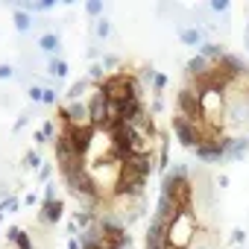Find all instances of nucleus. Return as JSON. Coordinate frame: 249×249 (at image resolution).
Instances as JSON below:
<instances>
[{"instance_id":"obj_21","label":"nucleus","mask_w":249,"mask_h":249,"mask_svg":"<svg viewBox=\"0 0 249 249\" xmlns=\"http://www.w3.org/2000/svg\"><path fill=\"white\" fill-rule=\"evenodd\" d=\"M100 12H103L100 0H88V3H85V15H100Z\"/></svg>"},{"instance_id":"obj_10","label":"nucleus","mask_w":249,"mask_h":249,"mask_svg":"<svg viewBox=\"0 0 249 249\" xmlns=\"http://www.w3.org/2000/svg\"><path fill=\"white\" fill-rule=\"evenodd\" d=\"M246 150H249V138H243V135L226 141V159H229V161H240V159L246 156Z\"/></svg>"},{"instance_id":"obj_3","label":"nucleus","mask_w":249,"mask_h":249,"mask_svg":"<svg viewBox=\"0 0 249 249\" xmlns=\"http://www.w3.org/2000/svg\"><path fill=\"white\" fill-rule=\"evenodd\" d=\"M176 114H182V117H188L191 123H199L202 120V97L185 82L182 88H179V94H176Z\"/></svg>"},{"instance_id":"obj_2","label":"nucleus","mask_w":249,"mask_h":249,"mask_svg":"<svg viewBox=\"0 0 249 249\" xmlns=\"http://www.w3.org/2000/svg\"><path fill=\"white\" fill-rule=\"evenodd\" d=\"M100 88H103V94H106L108 100H114V103L141 97V88H138L135 73H111V76H106V79L100 82Z\"/></svg>"},{"instance_id":"obj_28","label":"nucleus","mask_w":249,"mask_h":249,"mask_svg":"<svg viewBox=\"0 0 249 249\" xmlns=\"http://www.w3.org/2000/svg\"><path fill=\"white\" fill-rule=\"evenodd\" d=\"M246 47H249V27H246Z\"/></svg>"},{"instance_id":"obj_14","label":"nucleus","mask_w":249,"mask_h":249,"mask_svg":"<svg viewBox=\"0 0 249 249\" xmlns=\"http://www.w3.org/2000/svg\"><path fill=\"white\" fill-rule=\"evenodd\" d=\"M179 38H182V44H191V47H199V44H202V33H199L196 27L182 30V33H179Z\"/></svg>"},{"instance_id":"obj_26","label":"nucleus","mask_w":249,"mask_h":249,"mask_svg":"<svg viewBox=\"0 0 249 249\" xmlns=\"http://www.w3.org/2000/svg\"><path fill=\"white\" fill-rule=\"evenodd\" d=\"M12 76V68L9 65H0V79H9Z\"/></svg>"},{"instance_id":"obj_6","label":"nucleus","mask_w":249,"mask_h":249,"mask_svg":"<svg viewBox=\"0 0 249 249\" xmlns=\"http://www.w3.org/2000/svg\"><path fill=\"white\" fill-rule=\"evenodd\" d=\"M147 249H167V223L153 217L150 229H147V240H144Z\"/></svg>"},{"instance_id":"obj_8","label":"nucleus","mask_w":249,"mask_h":249,"mask_svg":"<svg viewBox=\"0 0 249 249\" xmlns=\"http://www.w3.org/2000/svg\"><path fill=\"white\" fill-rule=\"evenodd\" d=\"M226 141H229V138H223L220 144H199L194 153H196L199 161H205V164H217V161L226 159Z\"/></svg>"},{"instance_id":"obj_12","label":"nucleus","mask_w":249,"mask_h":249,"mask_svg":"<svg viewBox=\"0 0 249 249\" xmlns=\"http://www.w3.org/2000/svg\"><path fill=\"white\" fill-rule=\"evenodd\" d=\"M208 68H211V62H208L205 56H194V59L185 65V73H188V79H194V76H202Z\"/></svg>"},{"instance_id":"obj_9","label":"nucleus","mask_w":249,"mask_h":249,"mask_svg":"<svg viewBox=\"0 0 249 249\" xmlns=\"http://www.w3.org/2000/svg\"><path fill=\"white\" fill-rule=\"evenodd\" d=\"M62 214H65V202L62 199H44L41 202V211H38V223L53 226V223L62 220Z\"/></svg>"},{"instance_id":"obj_17","label":"nucleus","mask_w":249,"mask_h":249,"mask_svg":"<svg viewBox=\"0 0 249 249\" xmlns=\"http://www.w3.org/2000/svg\"><path fill=\"white\" fill-rule=\"evenodd\" d=\"M50 73L59 76V79H65V76H68V62H62V59H50Z\"/></svg>"},{"instance_id":"obj_29","label":"nucleus","mask_w":249,"mask_h":249,"mask_svg":"<svg viewBox=\"0 0 249 249\" xmlns=\"http://www.w3.org/2000/svg\"><path fill=\"white\" fill-rule=\"evenodd\" d=\"M234 249H243V246H234Z\"/></svg>"},{"instance_id":"obj_23","label":"nucleus","mask_w":249,"mask_h":249,"mask_svg":"<svg viewBox=\"0 0 249 249\" xmlns=\"http://www.w3.org/2000/svg\"><path fill=\"white\" fill-rule=\"evenodd\" d=\"M41 103H56V91H53V88H44V94H41Z\"/></svg>"},{"instance_id":"obj_1","label":"nucleus","mask_w":249,"mask_h":249,"mask_svg":"<svg viewBox=\"0 0 249 249\" xmlns=\"http://www.w3.org/2000/svg\"><path fill=\"white\" fill-rule=\"evenodd\" d=\"M194 240H196V214L194 208H185L167 223V249H191Z\"/></svg>"},{"instance_id":"obj_5","label":"nucleus","mask_w":249,"mask_h":249,"mask_svg":"<svg viewBox=\"0 0 249 249\" xmlns=\"http://www.w3.org/2000/svg\"><path fill=\"white\" fill-rule=\"evenodd\" d=\"M173 135H176V141H179L182 147H188V150H196V147H199V129H196V123H191V120L182 117V114H173Z\"/></svg>"},{"instance_id":"obj_11","label":"nucleus","mask_w":249,"mask_h":249,"mask_svg":"<svg viewBox=\"0 0 249 249\" xmlns=\"http://www.w3.org/2000/svg\"><path fill=\"white\" fill-rule=\"evenodd\" d=\"M6 237H9V243H12L15 249H36L33 240H30V234H27L24 229H18V226H12V229L6 231Z\"/></svg>"},{"instance_id":"obj_7","label":"nucleus","mask_w":249,"mask_h":249,"mask_svg":"<svg viewBox=\"0 0 249 249\" xmlns=\"http://www.w3.org/2000/svg\"><path fill=\"white\" fill-rule=\"evenodd\" d=\"M191 185H194V196H196L199 205H205V208H214V205H217V191H214V185H211L208 176H199V179L191 182Z\"/></svg>"},{"instance_id":"obj_19","label":"nucleus","mask_w":249,"mask_h":249,"mask_svg":"<svg viewBox=\"0 0 249 249\" xmlns=\"http://www.w3.org/2000/svg\"><path fill=\"white\" fill-rule=\"evenodd\" d=\"M24 161H27V167H33V170H41V159H38V153H36V150H30V153L24 156Z\"/></svg>"},{"instance_id":"obj_15","label":"nucleus","mask_w":249,"mask_h":249,"mask_svg":"<svg viewBox=\"0 0 249 249\" xmlns=\"http://www.w3.org/2000/svg\"><path fill=\"white\" fill-rule=\"evenodd\" d=\"M38 47H41L44 53H56V50H59V36H56V33H44V36L38 38Z\"/></svg>"},{"instance_id":"obj_4","label":"nucleus","mask_w":249,"mask_h":249,"mask_svg":"<svg viewBox=\"0 0 249 249\" xmlns=\"http://www.w3.org/2000/svg\"><path fill=\"white\" fill-rule=\"evenodd\" d=\"M88 117H91V126L94 129H106L108 126V97L103 94V88L97 85L91 94H88Z\"/></svg>"},{"instance_id":"obj_16","label":"nucleus","mask_w":249,"mask_h":249,"mask_svg":"<svg viewBox=\"0 0 249 249\" xmlns=\"http://www.w3.org/2000/svg\"><path fill=\"white\" fill-rule=\"evenodd\" d=\"M223 53H226V50H223L220 44H205V41L199 44V56H205L208 62H217V59H220Z\"/></svg>"},{"instance_id":"obj_18","label":"nucleus","mask_w":249,"mask_h":249,"mask_svg":"<svg viewBox=\"0 0 249 249\" xmlns=\"http://www.w3.org/2000/svg\"><path fill=\"white\" fill-rule=\"evenodd\" d=\"M15 27H18L21 33H27V30H30V15H27V12H15Z\"/></svg>"},{"instance_id":"obj_20","label":"nucleus","mask_w":249,"mask_h":249,"mask_svg":"<svg viewBox=\"0 0 249 249\" xmlns=\"http://www.w3.org/2000/svg\"><path fill=\"white\" fill-rule=\"evenodd\" d=\"M108 33H111V21L100 18V21H97V36H100V38H108Z\"/></svg>"},{"instance_id":"obj_25","label":"nucleus","mask_w":249,"mask_h":249,"mask_svg":"<svg viewBox=\"0 0 249 249\" xmlns=\"http://www.w3.org/2000/svg\"><path fill=\"white\" fill-rule=\"evenodd\" d=\"M211 9H214V12H226V9H229V3H226V0H214Z\"/></svg>"},{"instance_id":"obj_24","label":"nucleus","mask_w":249,"mask_h":249,"mask_svg":"<svg viewBox=\"0 0 249 249\" xmlns=\"http://www.w3.org/2000/svg\"><path fill=\"white\" fill-rule=\"evenodd\" d=\"M41 94H44V88H30V100L33 103H41Z\"/></svg>"},{"instance_id":"obj_13","label":"nucleus","mask_w":249,"mask_h":249,"mask_svg":"<svg viewBox=\"0 0 249 249\" xmlns=\"http://www.w3.org/2000/svg\"><path fill=\"white\" fill-rule=\"evenodd\" d=\"M56 123L53 120H44V126L36 132V144H47V141H56Z\"/></svg>"},{"instance_id":"obj_22","label":"nucleus","mask_w":249,"mask_h":249,"mask_svg":"<svg viewBox=\"0 0 249 249\" xmlns=\"http://www.w3.org/2000/svg\"><path fill=\"white\" fill-rule=\"evenodd\" d=\"M229 240H231V246H240V243H243V240H246V231H243V229H234V231H231V237H229Z\"/></svg>"},{"instance_id":"obj_27","label":"nucleus","mask_w":249,"mask_h":249,"mask_svg":"<svg viewBox=\"0 0 249 249\" xmlns=\"http://www.w3.org/2000/svg\"><path fill=\"white\" fill-rule=\"evenodd\" d=\"M103 65L111 71V68H117V59H114V56H106V59H103Z\"/></svg>"}]
</instances>
